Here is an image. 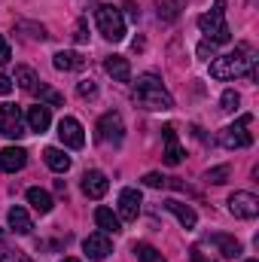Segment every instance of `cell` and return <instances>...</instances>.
Masks as SVG:
<instances>
[{"label": "cell", "instance_id": "1", "mask_svg": "<svg viewBox=\"0 0 259 262\" xmlns=\"http://www.w3.org/2000/svg\"><path fill=\"white\" fill-rule=\"evenodd\" d=\"M253 52H250V46H238L235 52H229V55H217L213 61H210V76L213 79H235V76H250V79H256V70H253Z\"/></svg>", "mask_w": 259, "mask_h": 262}, {"label": "cell", "instance_id": "2", "mask_svg": "<svg viewBox=\"0 0 259 262\" xmlns=\"http://www.w3.org/2000/svg\"><path fill=\"white\" fill-rule=\"evenodd\" d=\"M134 104L143 110H171L174 98L168 95V89L162 85V79L156 73H143L134 82Z\"/></svg>", "mask_w": 259, "mask_h": 262}, {"label": "cell", "instance_id": "3", "mask_svg": "<svg viewBox=\"0 0 259 262\" xmlns=\"http://www.w3.org/2000/svg\"><path fill=\"white\" fill-rule=\"evenodd\" d=\"M198 28H201V34H204L213 46L229 43V40H232V31H229V25H226V0H217L210 12L198 15Z\"/></svg>", "mask_w": 259, "mask_h": 262}, {"label": "cell", "instance_id": "4", "mask_svg": "<svg viewBox=\"0 0 259 262\" xmlns=\"http://www.w3.org/2000/svg\"><path fill=\"white\" fill-rule=\"evenodd\" d=\"M98 31L110 43H122L125 40V18H122V12L116 6H110V3L98 6Z\"/></svg>", "mask_w": 259, "mask_h": 262}, {"label": "cell", "instance_id": "5", "mask_svg": "<svg viewBox=\"0 0 259 262\" xmlns=\"http://www.w3.org/2000/svg\"><path fill=\"white\" fill-rule=\"evenodd\" d=\"M0 134L9 137V140H18L28 134V125H25V116L15 104H0Z\"/></svg>", "mask_w": 259, "mask_h": 262}, {"label": "cell", "instance_id": "6", "mask_svg": "<svg viewBox=\"0 0 259 262\" xmlns=\"http://www.w3.org/2000/svg\"><path fill=\"white\" fill-rule=\"evenodd\" d=\"M247 125H250V116H241L235 125H226V128L220 131V143L226 149H244V146H250L253 137H250Z\"/></svg>", "mask_w": 259, "mask_h": 262}, {"label": "cell", "instance_id": "7", "mask_svg": "<svg viewBox=\"0 0 259 262\" xmlns=\"http://www.w3.org/2000/svg\"><path fill=\"white\" fill-rule=\"evenodd\" d=\"M122 137H125V125H122V116H119L116 110H110V113H104V116L98 119V140H101V143L119 146Z\"/></svg>", "mask_w": 259, "mask_h": 262}, {"label": "cell", "instance_id": "8", "mask_svg": "<svg viewBox=\"0 0 259 262\" xmlns=\"http://www.w3.org/2000/svg\"><path fill=\"white\" fill-rule=\"evenodd\" d=\"M229 210L238 220H253V216H259V198L253 192H232L229 195Z\"/></svg>", "mask_w": 259, "mask_h": 262}, {"label": "cell", "instance_id": "9", "mask_svg": "<svg viewBox=\"0 0 259 262\" xmlns=\"http://www.w3.org/2000/svg\"><path fill=\"white\" fill-rule=\"evenodd\" d=\"M58 137H61V143H64V146H70V149H82V146H85L82 125H79L73 116H64V119L58 122Z\"/></svg>", "mask_w": 259, "mask_h": 262}, {"label": "cell", "instance_id": "10", "mask_svg": "<svg viewBox=\"0 0 259 262\" xmlns=\"http://www.w3.org/2000/svg\"><path fill=\"white\" fill-rule=\"evenodd\" d=\"M82 250H85L89 259L101 262V259H107V256L113 253V244H110V238L101 232V235H89V238L82 241Z\"/></svg>", "mask_w": 259, "mask_h": 262}, {"label": "cell", "instance_id": "11", "mask_svg": "<svg viewBox=\"0 0 259 262\" xmlns=\"http://www.w3.org/2000/svg\"><path fill=\"white\" fill-rule=\"evenodd\" d=\"M28 165V152L21 149V146H6V149H0V168L6 171V174H15V171H21Z\"/></svg>", "mask_w": 259, "mask_h": 262}, {"label": "cell", "instance_id": "12", "mask_svg": "<svg viewBox=\"0 0 259 262\" xmlns=\"http://www.w3.org/2000/svg\"><path fill=\"white\" fill-rule=\"evenodd\" d=\"M107 189H110V183H107V177L101 174V171H89V174H82V192L89 198H104L107 195Z\"/></svg>", "mask_w": 259, "mask_h": 262}, {"label": "cell", "instance_id": "13", "mask_svg": "<svg viewBox=\"0 0 259 262\" xmlns=\"http://www.w3.org/2000/svg\"><path fill=\"white\" fill-rule=\"evenodd\" d=\"M137 213H140V192L122 189L119 192V220H137Z\"/></svg>", "mask_w": 259, "mask_h": 262}, {"label": "cell", "instance_id": "14", "mask_svg": "<svg viewBox=\"0 0 259 262\" xmlns=\"http://www.w3.org/2000/svg\"><path fill=\"white\" fill-rule=\"evenodd\" d=\"M6 223H9V232H15V235H31V229H34L31 213H28L25 207H9Z\"/></svg>", "mask_w": 259, "mask_h": 262}, {"label": "cell", "instance_id": "15", "mask_svg": "<svg viewBox=\"0 0 259 262\" xmlns=\"http://www.w3.org/2000/svg\"><path fill=\"white\" fill-rule=\"evenodd\" d=\"M165 207L180 220V226H183V229H195V226H198V213H195L189 204H183V201H177V198H168V201H165Z\"/></svg>", "mask_w": 259, "mask_h": 262}, {"label": "cell", "instance_id": "16", "mask_svg": "<svg viewBox=\"0 0 259 262\" xmlns=\"http://www.w3.org/2000/svg\"><path fill=\"white\" fill-rule=\"evenodd\" d=\"M162 134H165V140H168V146H165V165L174 168V165L183 162V146L177 143V131H174V125H165Z\"/></svg>", "mask_w": 259, "mask_h": 262}, {"label": "cell", "instance_id": "17", "mask_svg": "<svg viewBox=\"0 0 259 262\" xmlns=\"http://www.w3.org/2000/svg\"><path fill=\"white\" fill-rule=\"evenodd\" d=\"M25 122H28V128H31V131H40V134H43V131L52 125V113H49V107H46V104H37V107H31V110H28Z\"/></svg>", "mask_w": 259, "mask_h": 262}, {"label": "cell", "instance_id": "18", "mask_svg": "<svg viewBox=\"0 0 259 262\" xmlns=\"http://www.w3.org/2000/svg\"><path fill=\"white\" fill-rule=\"evenodd\" d=\"M95 223H98V229H101L104 235L122 232V220H119V213H113L110 207H98V210H95Z\"/></svg>", "mask_w": 259, "mask_h": 262}, {"label": "cell", "instance_id": "19", "mask_svg": "<svg viewBox=\"0 0 259 262\" xmlns=\"http://www.w3.org/2000/svg\"><path fill=\"white\" fill-rule=\"evenodd\" d=\"M104 70H107L116 82H128L131 79V64H128V58H122V55H107V58H104Z\"/></svg>", "mask_w": 259, "mask_h": 262}, {"label": "cell", "instance_id": "20", "mask_svg": "<svg viewBox=\"0 0 259 262\" xmlns=\"http://www.w3.org/2000/svg\"><path fill=\"white\" fill-rule=\"evenodd\" d=\"M43 159H46V165H49L55 174L70 171V156H64V149H58V146H46V149H43Z\"/></svg>", "mask_w": 259, "mask_h": 262}, {"label": "cell", "instance_id": "21", "mask_svg": "<svg viewBox=\"0 0 259 262\" xmlns=\"http://www.w3.org/2000/svg\"><path fill=\"white\" fill-rule=\"evenodd\" d=\"M28 204H31L37 213H49V210L55 207L52 195H49L46 189H40V186H31V189H28Z\"/></svg>", "mask_w": 259, "mask_h": 262}, {"label": "cell", "instance_id": "22", "mask_svg": "<svg viewBox=\"0 0 259 262\" xmlns=\"http://www.w3.org/2000/svg\"><path fill=\"white\" fill-rule=\"evenodd\" d=\"M210 241L220 247V253H223L226 259H235V256H241V244H238V238H232V235H213Z\"/></svg>", "mask_w": 259, "mask_h": 262}, {"label": "cell", "instance_id": "23", "mask_svg": "<svg viewBox=\"0 0 259 262\" xmlns=\"http://www.w3.org/2000/svg\"><path fill=\"white\" fill-rule=\"evenodd\" d=\"M0 262H31L18 247H12L9 241H6V232L0 229Z\"/></svg>", "mask_w": 259, "mask_h": 262}, {"label": "cell", "instance_id": "24", "mask_svg": "<svg viewBox=\"0 0 259 262\" xmlns=\"http://www.w3.org/2000/svg\"><path fill=\"white\" fill-rule=\"evenodd\" d=\"M52 64H55V70H79L85 61L76 52H55L52 55Z\"/></svg>", "mask_w": 259, "mask_h": 262}, {"label": "cell", "instance_id": "25", "mask_svg": "<svg viewBox=\"0 0 259 262\" xmlns=\"http://www.w3.org/2000/svg\"><path fill=\"white\" fill-rule=\"evenodd\" d=\"M15 82H18V89H25V92H31V95H34V89H37L40 76H37L31 67H15Z\"/></svg>", "mask_w": 259, "mask_h": 262}, {"label": "cell", "instance_id": "26", "mask_svg": "<svg viewBox=\"0 0 259 262\" xmlns=\"http://www.w3.org/2000/svg\"><path fill=\"white\" fill-rule=\"evenodd\" d=\"M34 95L40 98V104H49V107H61V104H64V95L55 92V89H49V85H43V82L34 89Z\"/></svg>", "mask_w": 259, "mask_h": 262}, {"label": "cell", "instance_id": "27", "mask_svg": "<svg viewBox=\"0 0 259 262\" xmlns=\"http://www.w3.org/2000/svg\"><path fill=\"white\" fill-rule=\"evenodd\" d=\"M180 0H159V18L162 21H174L177 15H180Z\"/></svg>", "mask_w": 259, "mask_h": 262}, {"label": "cell", "instance_id": "28", "mask_svg": "<svg viewBox=\"0 0 259 262\" xmlns=\"http://www.w3.org/2000/svg\"><path fill=\"white\" fill-rule=\"evenodd\" d=\"M134 253H137V262H168L156 247H153V244H137Z\"/></svg>", "mask_w": 259, "mask_h": 262}, {"label": "cell", "instance_id": "29", "mask_svg": "<svg viewBox=\"0 0 259 262\" xmlns=\"http://www.w3.org/2000/svg\"><path fill=\"white\" fill-rule=\"evenodd\" d=\"M229 174H232V171H229V165H220V168H210V171L204 174V180H207V183H213V186H220V183H226V180H229Z\"/></svg>", "mask_w": 259, "mask_h": 262}, {"label": "cell", "instance_id": "30", "mask_svg": "<svg viewBox=\"0 0 259 262\" xmlns=\"http://www.w3.org/2000/svg\"><path fill=\"white\" fill-rule=\"evenodd\" d=\"M220 104H223V110H226V113H235V110H238V104H241V98H238V92H232V89H229V92H223Z\"/></svg>", "mask_w": 259, "mask_h": 262}, {"label": "cell", "instance_id": "31", "mask_svg": "<svg viewBox=\"0 0 259 262\" xmlns=\"http://www.w3.org/2000/svg\"><path fill=\"white\" fill-rule=\"evenodd\" d=\"M143 186H149V189H162V186H168V177L149 171V174H143Z\"/></svg>", "mask_w": 259, "mask_h": 262}, {"label": "cell", "instance_id": "32", "mask_svg": "<svg viewBox=\"0 0 259 262\" xmlns=\"http://www.w3.org/2000/svg\"><path fill=\"white\" fill-rule=\"evenodd\" d=\"M76 92H79V98H95V95H98V85H95L92 79H82V82L76 85Z\"/></svg>", "mask_w": 259, "mask_h": 262}, {"label": "cell", "instance_id": "33", "mask_svg": "<svg viewBox=\"0 0 259 262\" xmlns=\"http://www.w3.org/2000/svg\"><path fill=\"white\" fill-rule=\"evenodd\" d=\"M18 28H25V31H31V37H34V40H46V37H49V34L43 31V28H37V25H28V21H21Z\"/></svg>", "mask_w": 259, "mask_h": 262}, {"label": "cell", "instance_id": "34", "mask_svg": "<svg viewBox=\"0 0 259 262\" xmlns=\"http://www.w3.org/2000/svg\"><path fill=\"white\" fill-rule=\"evenodd\" d=\"M9 58H12V49H9V43H6V37L0 34V64H9Z\"/></svg>", "mask_w": 259, "mask_h": 262}, {"label": "cell", "instance_id": "35", "mask_svg": "<svg viewBox=\"0 0 259 262\" xmlns=\"http://www.w3.org/2000/svg\"><path fill=\"white\" fill-rule=\"evenodd\" d=\"M122 9H125V15H128L131 21H137V18H140V9H137V3H134V0H125V6H122Z\"/></svg>", "mask_w": 259, "mask_h": 262}, {"label": "cell", "instance_id": "36", "mask_svg": "<svg viewBox=\"0 0 259 262\" xmlns=\"http://www.w3.org/2000/svg\"><path fill=\"white\" fill-rule=\"evenodd\" d=\"M213 52H217V46H213L210 40H204V43L198 46V55H201V58H207V55H213Z\"/></svg>", "mask_w": 259, "mask_h": 262}, {"label": "cell", "instance_id": "37", "mask_svg": "<svg viewBox=\"0 0 259 262\" xmlns=\"http://www.w3.org/2000/svg\"><path fill=\"white\" fill-rule=\"evenodd\" d=\"M189 256H192V262H213L210 256H207V253H204V250H201V247H195Z\"/></svg>", "mask_w": 259, "mask_h": 262}, {"label": "cell", "instance_id": "38", "mask_svg": "<svg viewBox=\"0 0 259 262\" xmlns=\"http://www.w3.org/2000/svg\"><path fill=\"white\" fill-rule=\"evenodd\" d=\"M9 92H12V79L0 73V95H9Z\"/></svg>", "mask_w": 259, "mask_h": 262}, {"label": "cell", "instance_id": "39", "mask_svg": "<svg viewBox=\"0 0 259 262\" xmlns=\"http://www.w3.org/2000/svg\"><path fill=\"white\" fill-rule=\"evenodd\" d=\"M76 40H79V43H82V40H89V34H85V21H79V25H76Z\"/></svg>", "mask_w": 259, "mask_h": 262}, {"label": "cell", "instance_id": "40", "mask_svg": "<svg viewBox=\"0 0 259 262\" xmlns=\"http://www.w3.org/2000/svg\"><path fill=\"white\" fill-rule=\"evenodd\" d=\"M61 262H79V259H73V256H64V259H61Z\"/></svg>", "mask_w": 259, "mask_h": 262}, {"label": "cell", "instance_id": "41", "mask_svg": "<svg viewBox=\"0 0 259 262\" xmlns=\"http://www.w3.org/2000/svg\"><path fill=\"white\" fill-rule=\"evenodd\" d=\"M247 262H256V259H247Z\"/></svg>", "mask_w": 259, "mask_h": 262}]
</instances>
